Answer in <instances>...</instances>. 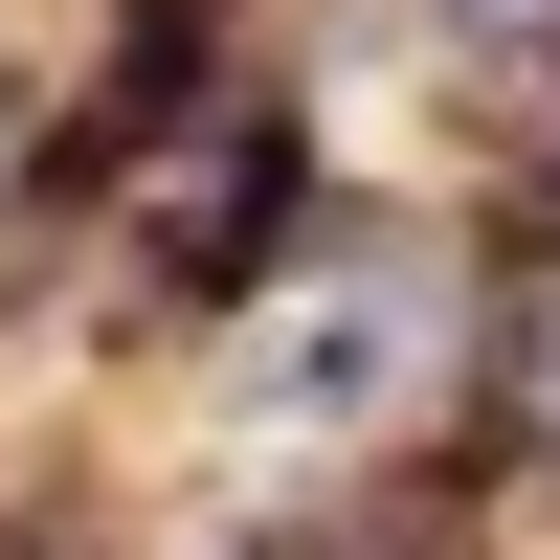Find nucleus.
<instances>
[{
  "label": "nucleus",
  "instance_id": "7ed1b4c3",
  "mask_svg": "<svg viewBox=\"0 0 560 560\" xmlns=\"http://www.w3.org/2000/svg\"><path fill=\"white\" fill-rule=\"evenodd\" d=\"M23 179H45V135H23V90H0V224H23Z\"/></svg>",
  "mask_w": 560,
  "mask_h": 560
},
{
  "label": "nucleus",
  "instance_id": "f03ea898",
  "mask_svg": "<svg viewBox=\"0 0 560 560\" xmlns=\"http://www.w3.org/2000/svg\"><path fill=\"white\" fill-rule=\"evenodd\" d=\"M404 23H427L471 90H560V0H404Z\"/></svg>",
  "mask_w": 560,
  "mask_h": 560
},
{
  "label": "nucleus",
  "instance_id": "f257e3e1",
  "mask_svg": "<svg viewBox=\"0 0 560 560\" xmlns=\"http://www.w3.org/2000/svg\"><path fill=\"white\" fill-rule=\"evenodd\" d=\"M471 337H493V247H448L404 202H359V224L314 202L292 269L224 314V448H269L314 493L427 471V448H471Z\"/></svg>",
  "mask_w": 560,
  "mask_h": 560
}]
</instances>
